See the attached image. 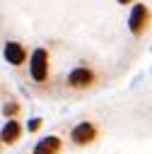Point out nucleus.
Returning <instances> with one entry per match:
<instances>
[{"mask_svg": "<svg viewBox=\"0 0 152 154\" xmlns=\"http://www.w3.org/2000/svg\"><path fill=\"white\" fill-rule=\"evenodd\" d=\"M29 72H31V79L34 82H43L48 77V53L43 48H36L31 53V65H29Z\"/></svg>", "mask_w": 152, "mask_h": 154, "instance_id": "f257e3e1", "label": "nucleus"}, {"mask_svg": "<svg viewBox=\"0 0 152 154\" xmlns=\"http://www.w3.org/2000/svg\"><path fill=\"white\" fill-rule=\"evenodd\" d=\"M145 24H147V5H135L133 7V12H130V19H128V26H130V31L133 34H142V29H145Z\"/></svg>", "mask_w": 152, "mask_h": 154, "instance_id": "f03ea898", "label": "nucleus"}, {"mask_svg": "<svg viewBox=\"0 0 152 154\" xmlns=\"http://www.w3.org/2000/svg\"><path fill=\"white\" fill-rule=\"evenodd\" d=\"M2 55H5V60H7L10 65H22L24 58H27V51H24L22 43H17V41H7L5 48H2Z\"/></svg>", "mask_w": 152, "mask_h": 154, "instance_id": "7ed1b4c3", "label": "nucleus"}, {"mask_svg": "<svg viewBox=\"0 0 152 154\" xmlns=\"http://www.w3.org/2000/svg\"><path fill=\"white\" fill-rule=\"evenodd\" d=\"M92 79H94V75H92V70H87V67H75V70L68 75V84H70V87H75V89L89 87V84H92Z\"/></svg>", "mask_w": 152, "mask_h": 154, "instance_id": "20e7f679", "label": "nucleus"}, {"mask_svg": "<svg viewBox=\"0 0 152 154\" xmlns=\"http://www.w3.org/2000/svg\"><path fill=\"white\" fill-rule=\"evenodd\" d=\"M70 137H72L75 144H87V142H92L97 137V130H94L92 123H80V125L72 128V135Z\"/></svg>", "mask_w": 152, "mask_h": 154, "instance_id": "39448f33", "label": "nucleus"}, {"mask_svg": "<svg viewBox=\"0 0 152 154\" xmlns=\"http://www.w3.org/2000/svg\"><path fill=\"white\" fill-rule=\"evenodd\" d=\"M58 149H60V140L55 135H48V137H43V140L36 142L34 154H58Z\"/></svg>", "mask_w": 152, "mask_h": 154, "instance_id": "423d86ee", "label": "nucleus"}, {"mask_svg": "<svg viewBox=\"0 0 152 154\" xmlns=\"http://www.w3.org/2000/svg\"><path fill=\"white\" fill-rule=\"evenodd\" d=\"M19 135H22V128H19V123H17V120H7V123L2 125L0 142H7V144H12V142H17V140H19Z\"/></svg>", "mask_w": 152, "mask_h": 154, "instance_id": "0eeeda50", "label": "nucleus"}, {"mask_svg": "<svg viewBox=\"0 0 152 154\" xmlns=\"http://www.w3.org/2000/svg\"><path fill=\"white\" fill-rule=\"evenodd\" d=\"M17 111H19V106H17L14 101H10V103H5V106H2V113H5V116H14Z\"/></svg>", "mask_w": 152, "mask_h": 154, "instance_id": "6e6552de", "label": "nucleus"}, {"mask_svg": "<svg viewBox=\"0 0 152 154\" xmlns=\"http://www.w3.org/2000/svg\"><path fill=\"white\" fill-rule=\"evenodd\" d=\"M39 128H41V118H31V120H29V130L34 132V130H39Z\"/></svg>", "mask_w": 152, "mask_h": 154, "instance_id": "1a4fd4ad", "label": "nucleus"}, {"mask_svg": "<svg viewBox=\"0 0 152 154\" xmlns=\"http://www.w3.org/2000/svg\"><path fill=\"white\" fill-rule=\"evenodd\" d=\"M118 2H121V5H125V2H130V0H118Z\"/></svg>", "mask_w": 152, "mask_h": 154, "instance_id": "9d476101", "label": "nucleus"}]
</instances>
